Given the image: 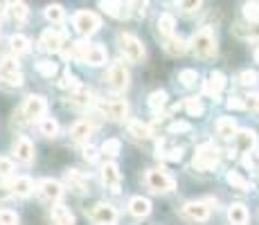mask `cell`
I'll return each instance as SVG.
<instances>
[{
	"label": "cell",
	"mask_w": 259,
	"mask_h": 225,
	"mask_svg": "<svg viewBox=\"0 0 259 225\" xmlns=\"http://www.w3.org/2000/svg\"><path fill=\"white\" fill-rule=\"evenodd\" d=\"M99 7L113 18H126L128 16V5L126 3H99Z\"/></svg>",
	"instance_id": "29"
},
{
	"label": "cell",
	"mask_w": 259,
	"mask_h": 225,
	"mask_svg": "<svg viewBox=\"0 0 259 225\" xmlns=\"http://www.w3.org/2000/svg\"><path fill=\"white\" fill-rule=\"evenodd\" d=\"M232 140H235V151L239 153H250L257 147V133L252 128H241Z\"/></svg>",
	"instance_id": "15"
},
{
	"label": "cell",
	"mask_w": 259,
	"mask_h": 225,
	"mask_svg": "<svg viewBox=\"0 0 259 225\" xmlns=\"http://www.w3.org/2000/svg\"><path fill=\"white\" fill-rule=\"evenodd\" d=\"M102 115L108 117L111 122H124L128 117V104L126 99H111V102L102 104Z\"/></svg>",
	"instance_id": "13"
},
{
	"label": "cell",
	"mask_w": 259,
	"mask_h": 225,
	"mask_svg": "<svg viewBox=\"0 0 259 225\" xmlns=\"http://www.w3.org/2000/svg\"><path fill=\"white\" fill-rule=\"evenodd\" d=\"M102 183L106 189H111L113 194L119 192V187H122V173H119V167L115 162H106L102 167Z\"/></svg>",
	"instance_id": "14"
},
{
	"label": "cell",
	"mask_w": 259,
	"mask_h": 225,
	"mask_svg": "<svg viewBox=\"0 0 259 225\" xmlns=\"http://www.w3.org/2000/svg\"><path fill=\"white\" fill-rule=\"evenodd\" d=\"M38 131H41V135H46V138H57L59 135V122L52 119V117L38 119Z\"/></svg>",
	"instance_id": "34"
},
{
	"label": "cell",
	"mask_w": 259,
	"mask_h": 225,
	"mask_svg": "<svg viewBox=\"0 0 259 225\" xmlns=\"http://www.w3.org/2000/svg\"><path fill=\"white\" fill-rule=\"evenodd\" d=\"M128 135H133L136 140H147L151 138V126L142 119H131L128 122Z\"/></svg>",
	"instance_id": "27"
},
{
	"label": "cell",
	"mask_w": 259,
	"mask_h": 225,
	"mask_svg": "<svg viewBox=\"0 0 259 225\" xmlns=\"http://www.w3.org/2000/svg\"><path fill=\"white\" fill-rule=\"evenodd\" d=\"M165 104H167V93L165 90H156V93L149 95V108H151V111H160Z\"/></svg>",
	"instance_id": "39"
},
{
	"label": "cell",
	"mask_w": 259,
	"mask_h": 225,
	"mask_svg": "<svg viewBox=\"0 0 259 225\" xmlns=\"http://www.w3.org/2000/svg\"><path fill=\"white\" fill-rule=\"evenodd\" d=\"M43 16H46L50 23H63L66 12H63L61 5H48V7L43 9Z\"/></svg>",
	"instance_id": "36"
},
{
	"label": "cell",
	"mask_w": 259,
	"mask_h": 225,
	"mask_svg": "<svg viewBox=\"0 0 259 225\" xmlns=\"http://www.w3.org/2000/svg\"><path fill=\"white\" fill-rule=\"evenodd\" d=\"M192 131V124L189 122H181V119H176V122L169 124V133H189Z\"/></svg>",
	"instance_id": "48"
},
{
	"label": "cell",
	"mask_w": 259,
	"mask_h": 225,
	"mask_svg": "<svg viewBox=\"0 0 259 225\" xmlns=\"http://www.w3.org/2000/svg\"><path fill=\"white\" fill-rule=\"evenodd\" d=\"M72 27H74V32H77L79 36L88 38V36H93L99 27H102V21H99V16L95 12L81 9V12H77L72 16Z\"/></svg>",
	"instance_id": "2"
},
{
	"label": "cell",
	"mask_w": 259,
	"mask_h": 225,
	"mask_svg": "<svg viewBox=\"0 0 259 225\" xmlns=\"http://www.w3.org/2000/svg\"><path fill=\"white\" fill-rule=\"evenodd\" d=\"M0 225H18V214L12 209H0Z\"/></svg>",
	"instance_id": "47"
},
{
	"label": "cell",
	"mask_w": 259,
	"mask_h": 225,
	"mask_svg": "<svg viewBox=\"0 0 259 225\" xmlns=\"http://www.w3.org/2000/svg\"><path fill=\"white\" fill-rule=\"evenodd\" d=\"M174 29H176V18H174L171 14H162V16L158 18V32H160V36L171 38Z\"/></svg>",
	"instance_id": "30"
},
{
	"label": "cell",
	"mask_w": 259,
	"mask_h": 225,
	"mask_svg": "<svg viewBox=\"0 0 259 225\" xmlns=\"http://www.w3.org/2000/svg\"><path fill=\"white\" fill-rule=\"evenodd\" d=\"M248 218H250V214H248L246 205H241V203L230 205V209H228V221L232 225H248Z\"/></svg>",
	"instance_id": "24"
},
{
	"label": "cell",
	"mask_w": 259,
	"mask_h": 225,
	"mask_svg": "<svg viewBox=\"0 0 259 225\" xmlns=\"http://www.w3.org/2000/svg\"><path fill=\"white\" fill-rule=\"evenodd\" d=\"M128 212L133 214L136 218H144L151 214V201L149 198H142V196H133L128 201Z\"/></svg>",
	"instance_id": "23"
},
{
	"label": "cell",
	"mask_w": 259,
	"mask_h": 225,
	"mask_svg": "<svg viewBox=\"0 0 259 225\" xmlns=\"http://www.w3.org/2000/svg\"><path fill=\"white\" fill-rule=\"evenodd\" d=\"M226 180H228V183H230L235 189H239V192H252V183H250L248 178H243L241 173H237V171H230V173L226 176Z\"/></svg>",
	"instance_id": "32"
},
{
	"label": "cell",
	"mask_w": 259,
	"mask_h": 225,
	"mask_svg": "<svg viewBox=\"0 0 259 225\" xmlns=\"http://www.w3.org/2000/svg\"><path fill=\"white\" fill-rule=\"evenodd\" d=\"M128 83H131V74H128V68L124 66L122 61H115L111 66V70H108L106 74V86L108 90H113V93H126Z\"/></svg>",
	"instance_id": "5"
},
{
	"label": "cell",
	"mask_w": 259,
	"mask_h": 225,
	"mask_svg": "<svg viewBox=\"0 0 259 225\" xmlns=\"http://www.w3.org/2000/svg\"><path fill=\"white\" fill-rule=\"evenodd\" d=\"M183 214H185V218H189L194 223H205L212 214L210 201H189L183 207Z\"/></svg>",
	"instance_id": "9"
},
{
	"label": "cell",
	"mask_w": 259,
	"mask_h": 225,
	"mask_svg": "<svg viewBox=\"0 0 259 225\" xmlns=\"http://www.w3.org/2000/svg\"><path fill=\"white\" fill-rule=\"evenodd\" d=\"M178 81L183 83V86H194V83L198 81V72L196 70H192V68H185V70H181V72H178Z\"/></svg>",
	"instance_id": "41"
},
{
	"label": "cell",
	"mask_w": 259,
	"mask_h": 225,
	"mask_svg": "<svg viewBox=\"0 0 259 225\" xmlns=\"http://www.w3.org/2000/svg\"><path fill=\"white\" fill-rule=\"evenodd\" d=\"M189 48L198 59H212L217 54V36H214L212 27H201L198 32H194Z\"/></svg>",
	"instance_id": "1"
},
{
	"label": "cell",
	"mask_w": 259,
	"mask_h": 225,
	"mask_svg": "<svg viewBox=\"0 0 259 225\" xmlns=\"http://www.w3.org/2000/svg\"><path fill=\"white\" fill-rule=\"evenodd\" d=\"M68 102H70V106L77 108V111H86V108H91L93 104H95V95H93L91 88L79 86V88L70 95V99H68Z\"/></svg>",
	"instance_id": "16"
},
{
	"label": "cell",
	"mask_w": 259,
	"mask_h": 225,
	"mask_svg": "<svg viewBox=\"0 0 259 225\" xmlns=\"http://www.w3.org/2000/svg\"><path fill=\"white\" fill-rule=\"evenodd\" d=\"M93 133H95V124L91 119H79L70 128V138H72V142H77V144H86Z\"/></svg>",
	"instance_id": "17"
},
{
	"label": "cell",
	"mask_w": 259,
	"mask_h": 225,
	"mask_svg": "<svg viewBox=\"0 0 259 225\" xmlns=\"http://www.w3.org/2000/svg\"><path fill=\"white\" fill-rule=\"evenodd\" d=\"M158 158L169 160V162H178L183 158V149L181 147H165V144H158Z\"/></svg>",
	"instance_id": "33"
},
{
	"label": "cell",
	"mask_w": 259,
	"mask_h": 225,
	"mask_svg": "<svg viewBox=\"0 0 259 225\" xmlns=\"http://www.w3.org/2000/svg\"><path fill=\"white\" fill-rule=\"evenodd\" d=\"M165 52H167V54H171V57H176V54H185V52H187V41H185V38H181V36H171V38H167V43H165Z\"/></svg>",
	"instance_id": "31"
},
{
	"label": "cell",
	"mask_w": 259,
	"mask_h": 225,
	"mask_svg": "<svg viewBox=\"0 0 259 225\" xmlns=\"http://www.w3.org/2000/svg\"><path fill=\"white\" fill-rule=\"evenodd\" d=\"M83 158L88 160V162H97V158H99V151L95 147H91V144H88L86 149H83Z\"/></svg>",
	"instance_id": "52"
},
{
	"label": "cell",
	"mask_w": 259,
	"mask_h": 225,
	"mask_svg": "<svg viewBox=\"0 0 259 225\" xmlns=\"http://www.w3.org/2000/svg\"><path fill=\"white\" fill-rule=\"evenodd\" d=\"M219 160H221L219 147L207 142V144H203V147H198L196 153H194V169H198V171H210V169H214L219 164Z\"/></svg>",
	"instance_id": "3"
},
{
	"label": "cell",
	"mask_w": 259,
	"mask_h": 225,
	"mask_svg": "<svg viewBox=\"0 0 259 225\" xmlns=\"http://www.w3.org/2000/svg\"><path fill=\"white\" fill-rule=\"evenodd\" d=\"M48 111V102L43 95H27L23 104V115L27 119H43Z\"/></svg>",
	"instance_id": "10"
},
{
	"label": "cell",
	"mask_w": 259,
	"mask_h": 225,
	"mask_svg": "<svg viewBox=\"0 0 259 225\" xmlns=\"http://www.w3.org/2000/svg\"><path fill=\"white\" fill-rule=\"evenodd\" d=\"M243 106H246V108H252V111L259 113V95H248L246 102H243Z\"/></svg>",
	"instance_id": "53"
},
{
	"label": "cell",
	"mask_w": 259,
	"mask_h": 225,
	"mask_svg": "<svg viewBox=\"0 0 259 225\" xmlns=\"http://www.w3.org/2000/svg\"><path fill=\"white\" fill-rule=\"evenodd\" d=\"M9 48H12L16 54L29 52V38L23 36V34H12V38H9Z\"/></svg>",
	"instance_id": "35"
},
{
	"label": "cell",
	"mask_w": 259,
	"mask_h": 225,
	"mask_svg": "<svg viewBox=\"0 0 259 225\" xmlns=\"http://www.w3.org/2000/svg\"><path fill=\"white\" fill-rule=\"evenodd\" d=\"M7 14L16 25H23L29 16V9L25 3H7Z\"/></svg>",
	"instance_id": "25"
},
{
	"label": "cell",
	"mask_w": 259,
	"mask_h": 225,
	"mask_svg": "<svg viewBox=\"0 0 259 225\" xmlns=\"http://www.w3.org/2000/svg\"><path fill=\"white\" fill-rule=\"evenodd\" d=\"M235 34L248 41H257L259 43V23H246V25H235Z\"/></svg>",
	"instance_id": "28"
},
{
	"label": "cell",
	"mask_w": 259,
	"mask_h": 225,
	"mask_svg": "<svg viewBox=\"0 0 259 225\" xmlns=\"http://www.w3.org/2000/svg\"><path fill=\"white\" fill-rule=\"evenodd\" d=\"M228 108H235V111H243V102L239 97H230V102H228Z\"/></svg>",
	"instance_id": "56"
},
{
	"label": "cell",
	"mask_w": 259,
	"mask_h": 225,
	"mask_svg": "<svg viewBox=\"0 0 259 225\" xmlns=\"http://www.w3.org/2000/svg\"><path fill=\"white\" fill-rule=\"evenodd\" d=\"M0 81L7 83L9 88H18V86H23V74H21V70L18 72H9V74H0Z\"/></svg>",
	"instance_id": "44"
},
{
	"label": "cell",
	"mask_w": 259,
	"mask_h": 225,
	"mask_svg": "<svg viewBox=\"0 0 259 225\" xmlns=\"http://www.w3.org/2000/svg\"><path fill=\"white\" fill-rule=\"evenodd\" d=\"M36 189H38V194H41L43 201L50 203V205H57L63 198V185L59 183V180H54V178L41 180V183L36 185Z\"/></svg>",
	"instance_id": "8"
},
{
	"label": "cell",
	"mask_w": 259,
	"mask_h": 225,
	"mask_svg": "<svg viewBox=\"0 0 259 225\" xmlns=\"http://www.w3.org/2000/svg\"><path fill=\"white\" fill-rule=\"evenodd\" d=\"M14 173V162L12 160H7V158H0V178H9Z\"/></svg>",
	"instance_id": "50"
},
{
	"label": "cell",
	"mask_w": 259,
	"mask_h": 225,
	"mask_svg": "<svg viewBox=\"0 0 259 225\" xmlns=\"http://www.w3.org/2000/svg\"><path fill=\"white\" fill-rule=\"evenodd\" d=\"M255 61H257V63H259V48H257V50H255Z\"/></svg>",
	"instance_id": "57"
},
{
	"label": "cell",
	"mask_w": 259,
	"mask_h": 225,
	"mask_svg": "<svg viewBox=\"0 0 259 225\" xmlns=\"http://www.w3.org/2000/svg\"><path fill=\"white\" fill-rule=\"evenodd\" d=\"M243 164H246L248 169H255L259 171V151H250L246 158H243Z\"/></svg>",
	"instance_id": "51"
},
{
	"label": "cell",
	"mask_w": 259,
	"mask_h": 225,
	"mask_svg": "<svg viewBox=\"0 0 259 225\" xmlns=\"http://www.w3.org/2000/svg\"><path fill=\"white\" fill-rule=\"evenodd\" d=\"M99 151H102L104 156H111V158H115V156H119V151H122V142H119L117 138L104 140V144H102V149H99Z\"/></svg>",
	"instance_id": "37"
},
{
	"label": "cell",
	"mask_w": 259,
	"mask_h": 225,
	"mask_svg": "<svg viewBox=\"0 0 259 225\" xmlns=\"http://www.w3.org/2000/svg\"><path fill=\"white\" fill-rule=\"evenodd\" d=\"M9 72H18V63L7 57L0 61V74H9Z\"/></svg>",
	"instance_id": "49"
},
{
	"label": "cell",
	"mask_w": 259,
	"mask_h": 225,
	"mask_svg": "<svg viewBox=\"0 0 259 225\" xmlns=\"http://www.w3.org/2000/svg\"><path fill=\"white\" fill-rule=\"evenodd\" d=\"M144 183L153 194H169L176 189V180L162 169H149L147 176H144Z\"/></svg>",
	"instance_id": "4"
},
{
	"label": "cell",
	"mask_w": 259,
	"mask_h": 225,
	"mask_svg": "<svg viewBox=\"0 0 259 225\" xmlns=\"http://www.w3.org/2000/svg\"><path fill=\"white\" fill-rule=\"evenodd\" d=\"M178 7H181L185 14H194V12H198V9L203 7V3H181Z\"/></svg>",
	"instance_id": "54"
},
{
	"label": "cell",
	"mask_w": 259,
	"mask_h": 225,
	"mask_svg": "<svg viewBox=\"0 0 259 225\" xmlns=\"http://www.w3.org/2000/svg\"><path fill=\"white\" fill-rule=\"evenodd\" d=\"M183 106H185V111L192 115V117H201L203 115V104H201V99H196V97H187L185 102H183Z\"/></svg>",
	"instance_id": "38"
},
{
	"label": "cell",
	"mask_w": 259,
	"mask_h": 225,
	"mask_svg": "<svg viewBox=\"0 0 259 225\" xmlns=\"http://www.w3.org/2000/svg\"><path fill=\"white\" fill-rule=\"evenodd\" d=\"M237 122L232 117H221L217 122V135L219 138H223V140H230V138H235L237 135Z\"/></svg>",
	"instance_id": "26"
},
{
	"label": "cell",
	"mask_w": 259,
	"mask_h": 225,
	"mask_svg": "<svg viewBox=\"0 0 259 225\" xmlns=\"http://www.w3.org/2000/svg\"><path fill=\"white\" fill-rule=\"evenodd\" d=\"M223 86H226V77H223V72H210L207 81L203 83V93L210 95V97H219V93L223 90Z\"/></svg>",
	"instance_id": "22"
},
{
	"label": "cell",
	"mask_w": 259,
	"mask_h": 225,
	"mask_svg": "<svg viewBox=\"0 0 259 225\" xmlns=\"http://www.w3.org/2000/svg\"><path fill=\"white\" fill-rule=\"evenodd\" d=\"M66 38H68V34L63 32V29L50 27L41 34V48L46 50V52H59V50H63V45H66Z\"/></svg>",
	"instance_id": "11"
},
{
	"label": "cell",
	"mask_w": 259,
	"mask_h": 225,
	"mask_svg": "<svg viewBox=\"0 0 259 225\" xmlns=\"http://www.w3.org/2000/svg\"><path fill=\"white\" fill-rule=\"evenodd\" d=\"M91 218L97 225H115L119 221V212L108 203H97L91 209Z\"/></svg>",
	"instance_id": "12"
},
{
	"label": "cell",
	"mask_w": 259,
	"mask_h": 225,
	"mask_svg": "<svg viewBox=\"0 0 259 225\" xmlns=\"http://www.w3.org/2000/svg\"><path fill=\"white\" fill-rule=\"evenodd\" d=\"M57 86L63 88V90H68V88H70V90H77V88H79V81H77V77H74L72 72H63L61 79L57 81Z\"/></svg>",
	"instance_id": "42"
},
{
	"label": "cell",
	"mask_w": 259,
	"mask_h": 225,
	"mask_svg": "<svg viewBox=\"0 0 259 225\" xmlns=\"http://www.w3.org/2000/svg\"><path fill=\"white\" fill-rule=\"evenodd\" d=\"M243 16L248 18V23H259V3L243 5Z\"/></svg>",
	"instance_id": "45"
},
{
	"label": "cell",
	"mask_w": 259,
	"mask_h": 225,
	"mask_svg": "<svg viewBox=\"0 0 259 225\" xmlns=\"http://www.w3.org/2000/svg\"><path fill=\"white\" fill-rule=\"evenodd\" d=\"M147 3H131L128 5V16H136V18H144L147 16Z\"/></svg>",
	"instance_id": "46"
},
{
	"label": "cell",
	"mask_w": 259,
	"mask_h": 225,
	"mask_svg": "<svg viewBox=\"0 0 259 225\" xmlns=\"http://www.w3.org/2000/svg\"><path fill=\"white\" fill-rule=\"evenodd\" d=\"M50 223L52 225H74V214L66 205L57 203L50 207Z\"/></svg>",
	"instance_id": "19"
},
{
	"label": "cell",
	"mask_w": 259,
	"mask_h": 225,
	"mask_svg": "<svg viewBox=\"0 0 259 225\" xmlns=\"http://www.w3.org/2000/svg\"><path fill=\"white\" fill-rule=\"evenodd\" d=\"M12 196V189H9V183L7 180L0 178V201H5V198Z\"/></svg>",
	"instance_id": "55"
},
{
	"label": "cell",
	"mask_w": 259,
	"mask_h": 225,
	"mask_svg": "<svg viewBox=\"0 0 259 225\" xmlns=\"http://www.w3.org/2000/svg\"><path fill=\"white\" fill-rule=\"evenodd\" d=\"M12 153L21 164H32L34 162V142L27 135H16L12 142Z\"/></svg>",
	"instance_id": "7"
},
{
	"label": "cell",
	"mask_w": 259,
	"mask_h": 225,
	"mask_svg": "<svg viewBox=\"0 0 259 225\" xmlns=\"http://www.w3.org/2000/svg\"><path fill=\"white\" fill-rule=\"evenodd\" d=\"M66 180H68V187H70L74 194H86L88 192V178L83 176L81 171H77V169H68Z\"/></svg>",
	"instance_id": "20"
},
{
	"label": "cell",
	"mask_w": 259,
	"mask_h": 225,
	"mask_svg": "<svg viewBox=\"0 0 259 225\" xmlns=\"http://www.w3.org/2000/svg\"><path fill=\"white\" fill-rule=\"evenodd\" d=\"M106 59H108V52L102 48V45H88L86 52H83V57H81V61L86 63V66L97 68V66H104Z\"/></svg>",
	"instance_id": "18"
},
{
	"label": "cell",
	"mask_w": 259,
	"mask_h": 225,
	"mask_svg": "<svg viewBox=\"0 0 259 225\" xmlns=\"http://www.w3.org/2000/svg\"><path fill=\"white\" fill-rule=\"evenodd\" d=\"M36 72L41 74V77H46V79H52L54 74H57V63H52V61H48V59H43V61L36 63Z\"/></svg>",
	"instance_id": "40"
},
{
	"label": "cell",
	"mask_w": 259,
	"mask_h": 225,
	"mask_svg": "<svg viewBox=\"0 0 259 225\" xmlns=\"http://www.w3.org/2000/svg\"><path fill=\"white\" fill-rule=\"evenodd\" d=\"M9 189H12V194H16V196H29V194H34V189H36V185H34L32 178L27 176H21V178H14L12 183H9Z\"/></svg>",
	"instance_id": "21"
},
{
	"label": "cell",
	"mask_w": 259,
	"mask_h": 225,
	"mask_svg": "<svg viewBox=\"0 0 259 225\" xmlns=\"http://www.w3.org/2000/svg\"><path fill=\"white\" fill-rule=\"evenodd\" d=\"M117 43H119L122 54L131 63H138V61H142L144 59V45H142V41L138 36H133V34H119Z\"/></svg>",
	"instance_id": "6"
},
{
	"label": "cell",
	"mask_w": 259,
	"mask_h": 225,
	"mask_svg": "<svg viewBox=\"0 0 259 225\" xmlns=\"http://www.w3.org/2000/svg\"><path fill=\"white\" fill-rule=\"evenodd\" d=\"M239 83H241V86H246V88L257 86V83H259L257 72H255V70H243V72L239 74Z\"/></svg>",
	"instance_id": "43"
}]
</instances>
